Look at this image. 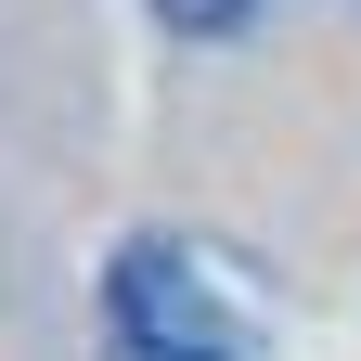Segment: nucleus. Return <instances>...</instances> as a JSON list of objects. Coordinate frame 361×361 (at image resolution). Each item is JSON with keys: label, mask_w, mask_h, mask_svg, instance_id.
<instances>
[{"label": "nucleus", "mask_w": 361, "mask_h": 361, "mask_svg": "<svg viewBox=\"0 0 361 361\" xmlns=\"http://www.w3.org/2000/svg\"><path fill=\"white\" fill-rule=\"evenodd\" d=\"M104 361H245V323L194 271V245L142 233L104 258Z\"/></svg>", "instance_id": "f257e3e1"}, {"label": "nucleus", "mask_w": 361, "mask_h": 361, "mask_svg": "<svg viewBox=\"0 0 361 361\" xmlns=\"http://www.w3.org/2000/svg\"><path fill=\"white\" fill-rule=\"evenodd\" d=\"M155 13H168V26H180V39H233V26H245V13H258V0H155Z\"/></svg>", "instance_id": "f03ea898"}]
</instances>
